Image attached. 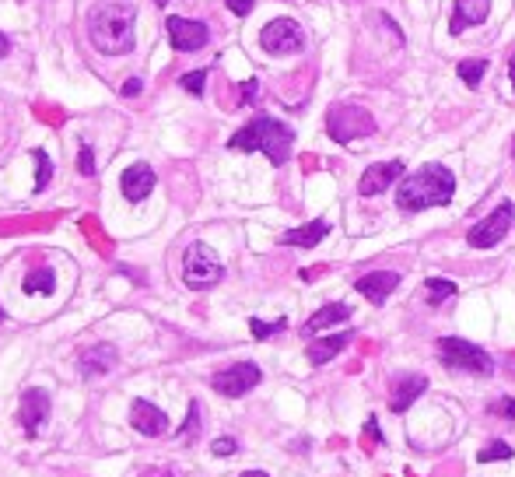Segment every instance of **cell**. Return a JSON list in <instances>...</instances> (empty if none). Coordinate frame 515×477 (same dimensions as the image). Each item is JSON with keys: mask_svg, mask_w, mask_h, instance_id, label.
<instances>
[{"mask_svg": "<svg viewBox=\"0 0 515 477\" xmlns=\"http://www.w3.org/2000/svg\"><path fill=\"white\" fill-rule=\"evenodd\" d=\"M326 134L337 144H351L357 137H372L375 134V119L361 106H333L326 113Z\"/></svg>", "mask_w": 515, "mask_h": 477, "instance_id": "6", "label": "cell"}, {"mask_svg": "<svg viewBox=\"0 0 515 477\" xmlns=\"http://www.w3.org/2000/svg\"><path fill=\"white\" fill-rule=\"evenodd\" d=\"M0 319H4V309H0Z\"/></svg>", "mask_w": 515, "mask_h": 477, "instance_id": "42", "label": "cell"}, {"mask_svg": "<svg viewBox=\"0 0 515 477\" xmlns=\"http://www.w3.org/2000/svg\"><path fill=\"white\" fill-rule=\"evenodd\" d=\"M7 53H11V42H7V36H4V32H0V60H4V56H7Z\"/></svg>", "mask_w": 515, "mask_h": 477, "instance_id": "37", "label": "cell"}, {"mask_svg": "<svg viewBox=\"0 0 515 477\" xmlns=\"http://www.w3.org/2000/svg\"><path fill=\"white\" fill-rule=\"evenodd\" d=\"M512 159H515V137H512Z\"/></svg>", "mask_w": 515, "mask_h": 477, "instance_id": "41", "label": "cell"}, {"mask_svg": "<svg viewBox=\"0 0 515 477\" xmlns=\"http://www.w3.org/2000/svg\"><path fill=\"white\" fill-rule=\"evenodd\" d=\"M165 29H168L172 49H179V53H197V49H203L210 42V29L203 22H190V18H176L172 14L165 22Z\"/></svg>", "mask_w": 515, "mask_h": 477, "instance_id": "10", "label": "cell"}, {"mask_svg": "<svg viewBox=\"0 0 515 477\" xmlns=\"http://www.w3.org/2000/svg\"><path fill=\"white\" fill-rule=\"evenodd\" d=\"M438 358L449 372H470V376H494V358L474 341L463 337H442L438 341Z\"/></svg>", "mask_w": 515, "mask_h": 477, "instance_id": "4", "label": "cell"}, {"mask_svg": "<svg viewBox=\"0 0 515 477\" xmlns=\"http://www.w3.org/2000/svg\"><path fill=\"white\" fill-rule=\"evenodd\" d=\"M256 95H260V81H245L242 84V102H256Z\"/></svg>", "mask_w": 515, "mask_h": 477, "instance_id": "34", "label": "cell"}, {"mask_svg": "<svg viewBox=\"0 0 515 477\" xmlns=\"http://www.w3.org/2000/svg\"><path fill=\"white\" fill-rule=\"evenodd\" d=\"M351 306H344V302H330V306H322L316 317L305 319V326H302V334L305 337H316L319 330H326V326H333V323H348L351 319Z\"/></svg>", "mask_w": 515, "mask_h": 477, "instance_id": "20", "label": "cell"}, {"mask_svg": "<svg viewBox=\"0 0 515 477\" xmlns=\"http://www.w3.org/2000/svg\"><path fill=\"white\" fill-rule=\"evenodd\" d=\"M397 179H403V161L399 159L379 161V165L365 169V176H361V183H357V194H361V197H379V194H386Z\"/></svg>", "mask_w": 515, "mask_h": 477, "instance_id": "11", "label": "cell"}, {"mask_svg": "<svg viewBox=\"0 0 515 477\" xmlns=\"http://www.w3.org/2000/svg\"><path fill=\"white\" fill-rule=\"evenodd\" d=\"M509 78H512V91H515V53L509 56Z\"/></svg>", "mask_w": 515, "mask_h": 477, "instance_id": "38", "label": "cell"}, {"mask_svg": "<svg viewBox=\"0 0 515 477\" xmlns=\"http://www.w3.org/2000/svg\"><path fill=\"white\" fill-rule=\"evenodd\" d=\"M200 432V403L197 400H190V414H186V421H183V429L176 432V438L179 442H193Z\"/></svg>", "mask_w": 515, "mask_h": 477, "instance_id": "27", "label": "cell"}, {"mask_svg": "<svg viewBox=\"0 0 515 477\" xmlns=\"http://www.w3.org/2000/svg\"><path fill=\"white\" fill-rule=\"evenodd\" d=\"M365 432L375 438V442H382V432H379V421H375V418H372V421H365Z\"/></svg>", "mask_w": 515, "mask_h": 477, "instance_id": "36", "label": "cell"}, {"mask_svg": "<svg viewBox=\"0 0 515 477\" xmlns=\"http://www.w3.org/2000/svg\"><path fill=\"white\" fill-rule=\"evenodd\" d=\"M284 326H288V319L280 317V319H274V323H263V319H249V330H253V337H256V341H267V337H274V334H278V330H284Z\"/></svg>", "mask_w": 515, "mask_h": 477, "instance_id": "28", "label": "cell"}, {"mask_svg": "<svg viewBox=\"0 0 515 477\" xmlns=\"http://www.w3.org/2000/svg\"><path fill=\"white\" fill-rule=\"evenodd\" d=\"M133 25H137V11L119 0L95 4L88 11V39L106 56H123L133 49Z\"/></svg>", "mask_w": 515, "mask_h": 477, "instance_id": "1", "label": "cell"}, {"mask_svg": "<svg viewBox=\"0 0 515 477\" xmlns=\"http://www.w3.org/2000/svg\"><path fill=\"white\" fill-rule=\"evenodd\" d=\"M116 348L113 344H91L84 355L78 358V369L84 379H95V376H106L116 369Z\"/></svg>", "mask_w": 515, "mask_h": 477, "instance_id": "16", "label": "cell"}, {"mask_svg": "<svg viewBox=\"0 0 515 477\" xmlns=\"http://www.w3.org/2000/svg\"><path fill=\"white\" fill-rule=\"evenodd\" d=\"M452 295H456V281H449V278L425 281V299H428V306H442V302L452 299Z\"/></svg>", "mask_w": 515, "mask_h": 477, "instance_id": "23", "label": "cell"}, {"mask_svg": "<svg viewBox=\"0 0 515 477\" xmlns=\"http://www.w3.org/2000/svg\"><path fill=\"white\" fill-rule=\"evenodd\" d=\"M487 14H491V0H456L452 18H449V32L459 36V32H467L470 25H480Z\"/></svg>", "mask_w": 515, "mask_h": 477, "instance_id": "17", "label": "cell"}, {"mask_svg": "<svg viewBox=\"0 0 515 477\" xmlns=\"http://www.w3.org/2000/svg\"><path fill=\"white\" fill-rule=\"evenodd\" d=\"M119 95H126V99H133V95H141V81L137 78H130L123 88H119Z\"/></svg>", "mask_w": 515, "mask_h": 477, "instance_id": "35", "label": "cell"}, {"mask_svg": "<svg viewBox=\"0 0 515 477\" xmlns=\"http://www.w3.org/2000/svg\"><path fill=\"white\" fill-rule=\"evenodd\" d=\"M155 183H159V176H155V169L151 165H144V161H133V165H126L123 169V176H119V190H123V197L126 200H144L151 190H155Z\"/></svg>", "mask_w": 515, "mask_h": 477, "instance_id": "13", "label": "cell"}, {"mask_svg": "<svg viewBox=\"0 0 515 477\" xmlns=\"http://www.w3.org/2000/svg\"><path fill=\"white\" fill-rule=\"evenodd\" d=\"M225 278V267L218 260V253L207 242H190L183 253V284L193 291H207Z\"/></svg>", "mask_w": 515, "mask_h": 477, "instance_id": "5", "label": "cell"}, {"mask_svg": "<svg viewBox=\"0 0 515 477\" xmlns=\"http://www.w3.org/2000/svg\"><path fill=\"white\" fill-rule=\"evenodd\" d=\"M242 477H270L267 471H242Z\"/></svg>", "mask_w": 515, "mask_h": 477, "instance_id": "39", "label": "cell"}, {"mask_svg": "<svg viewBox=\"0 0 515 477\" xmlns=\"http://www.w3.org/2000/svg\"><path fill=\"white\" fill-rule=\"evenodd\" d=\"M291 144H295V130L274 117H253L228 141L232 152H263L274 165H284L291 159Z\"/></svg>", "mask_w": 515, "mask_h": 477, "instance_id": "3", "label": "cell"}, {"mask_svg": "<svg viewBox=\"0 0 515 477\" xmlns=\"http://www.w3.org/2000/svg\"><path fill=\"white\" fill-rule=\"evenodd\" d=\"M225 4H228V11H232V14L245 18V14L253 11V4H256V0H225Z\"/></svg>", "mask_w": 515, "mask_h": 477, "instance_id": "33", "label": "cell"}, {"mask_svg": "<svg viewBox=\"0 0 515 477\" xmlns=\"http://www.w3.org/2000/svg\"><path fill=\"white\" fill-rule=\"evenodd\" d=\"M498 460H512V446H509V442H502V438L487 442V446L476 453V464H498Z\"/></svg>", "mask_w": 515, "mask_h": 477, "instance_id": "25", "label": "cell"}, {"mask_svg": "<svg viewBox=\"0 0 515 477\" xmlns=\"http://www.w3.org/2000/svg\"><path fill=\"white\" fill-rule=\"evenodd\" d=\"M32 159H36V169H39V172H36V194H42V190L49 186V179H53V161H49V155H46L42 148L32 152Z\"/></svg>", "mask_w": 515, "mask_h": 477, "instance_id": "26", "label": "cell"}, {"mask_svg": "<svg viewBox=\"0 0 515 477\" xmlns=\"http://www.w3.org/2000/svg\"><path fill=\"white\" fill-rule=\"evenodd\" d=\"M260 46L270 53V56H288V53H302L305 49V32L295 18H274L263 25L260 32Z\"/></svg>", "mask_w": 515, "mask_h": 477, "instance_id": "8", "label": "cell"}, {"mask_svg": "<svg viewBox=\"0 0 515 477\" xmlns=\"http://www.w3.org/2000/svg\"><path fill=\"white\" fill-rule=\"evenodd\" d=\"M25 295H53V288H56V278H53V271H46V267H39V271H32L29 278H25Z\"/></svg>", "mask_w": 515, "mask_h": 477, "instance_id": "24", "label": "cell"}, {"mask_svg": "<svg viewBox=\"0 0 515 477\" xmlns=\"http://www.w3.org/2000/svg\"><path fill=\"white\" fill-rule=\"evenodd\" d=\"M355 334L351 330H344V334H333V337H316L313 344H309V351L305 358L313 361V365H326V361H333V358L340 355L344 348H348V341H351Z\"/></svg>", "mask_w": 515, "mask_h": 477, "instance_id": "19", "label": "cell"}, {"mask_svg": "<svg viewBox=\"0 0 515 477\" xmlns=\"http://www.w3.org/2000/svg\"><path fill=\"white\" fill-rule=\"evenodd\" d=\"M355 288L372 306H382L399 288V274L397 271H372V274H361V278L355 281Z\"/></svg>", "mask_w": 515, "mask_h": 477, "instance_id": "15", "label": "cell"}, {"mask_svg": "<svg viewBox=\"0 0 515 477\" xmlns=\"http://www.w3.org/2000/svg\"><path fill=\"white\" fill-rule=\"evenodd\" d=\"M18 418H21V429H25V436H29V438L39 436L42 418H49V394H46V390H39V386H29V390L21 394Z\"/></svg>", "mask_w": 515, "mask_h": 477, "instance_id": "12", "label": "cell"}, {"mask_svg": "<svg viewBox=\"0 0 515 477\" xmlns=\"http://www.w3.org/2000/svg\"><path fill=\"white\" fill-rule=\"evenodd\" d=\"M452 194H456V176L445 165L428 161L417 172L399 179L397 207L407 211V214H417V211H428V207H445L452 200Z\"/></svg>", "mask_w": 515, "mask_h": 477, "instance_id": "2", "label": "cell"}, {"mask_svg": "<svg viewBox=\"0 0 515 477\" xmlns=\"http://www.w3.org/2000/svg\"><path fill=\"white\" fill-rule=\"evenodd\" d=\"M330 236V221H309V225H302V229H288L284 236H280V242L284 246H298V249H313V246H319L322 238Z\"/></svg>", "mask_w": 515, "mask_h": 477, "instance_id": "21", "label": "cell"}, {"mask_svg": "<svg viewBox=\"0 0 515 477\" xmlns=\"http://www.w3.org/2000/svg\"><path fill=\"white\" fill-rule=\"evenodd\" d=\"M210 449H214V456H236L238 442L232 436H221L218 442H214V446H210Z\"/></svg>", "mask_w": 515, "mask_h": 477, "instance_id": "32", "label": "cell"}, {"mask_svg": "<svg viewBox=\"0 0 515 477\" xmlns=\"http://www.w3.org/2000/svg\"><path fill=\"white\" fill-rule=\"evenodd\" d=\"M260 379H263V372H260L256 361H236V365L214 372L210 386H214L221 397H245L253 386H260Z\"/></svg>", "mask_w": 515, "mask_h": 477, "instance_id": "9", "label": "cell"}, {"mask_svg": "<svg viewBox=\"0 0 515 477\" xmlns=\"http://www.w3.org/2000/svg\"><path fill=\"white\" fill-rule=\"evenodd\" d=\"M512 221H515V204L512 200H502L484 221H476L474 229L467 232V242H470L474 249H491V246H498L502 238L509 236Z\"/></svg>", "mask_w": 515, "mask_h": 477, "instance_id": "7", "label": "cell"}, {"mask_svg": "<svg viewBox=\"0 0 515 477\" xmlns=\"http://www.w3.org/2000/svg\"><path fill=\"white\" fill-rule=\"evenodd\" d=\"M491 414L502 418V421H512L515 425V397H498L491 403Z\"/></svg>", "mask_w": 515, "mask_h": 477, "instance_id": "29", "label": "cell"}, {"mask_svg": "<svg viewBox=\"0 0 515 477\" xmlns=\"http://www.w3.org/2000/svg\"><path fill=\"white\" fill-rule=\"evenodd\" d=\"M487 67H491V60L474 56V60H459V64H456V74L463 78V84H467V88H476V84L484 81V74H487Z\"/></svg>", "mask_w": 515, "mask_h": 477, "instance_id": "22", "label": "cell"}, {"mask_svg": "<svg viewBox=\"0 0 515 477\" xmlns=\"http://www.w3.org/2000/svg\"><path fill=\"white\" fill-rule=\"evenodd\" d=\"M130 425H133L141 436H165V432H168L165 411L155 407L151 400H133V403H130Z\"/></svg>", "mask_w": 515, "mask_h": 477, "instance_id": "14", "label": "cell"}, {"mask_svg": "<svg viewBox=\"0 0 515 477\" xmlns=\"http://www.w3.org/2000/svg\"><path fill=\"white\" fill-rule=\"evenodd\" d=\"M203 81H207V71H193V74H183L179 84H183L190 95H203Z\"/></svg>", "mask_w": 515, "mask_h": 477, "instance_id": "30", "label": "cell"}, {"mask_svg": "<svg viewBox=\"0 0 515 477\" xmlns=\"http://www.w3.org/2000/svg\"><path fill=\"white\" fill-rule=\"evenodd\" d=\"M425 390H428V379H425V376H399L397 383H393V394H390V411H393V414L410 411L414 400L421 397Z\"/></svg>", "mask_w": 515, "mask_h": 477, "instance_id": "18", "label": "cell"}, {"mask_svg": "<svg viewBox=\"0 0 515 477\" xmlns=\"http://www.w3.org/2000/svg\"><path fill=\"white\" fill-rule=\"evenodd\" d=\"M78 169H81V176H95V152H91V144H81Z\"/></svg>", "mask_w": 515, "mask_h": 477, "instance_id": "31", "label": "cell"}, {"mask_svg": "<svg viewBox=\"0 0 515 477\" xmlns=\"http://www.w3.org/2000/svg\"><path fill=\"white\" fill-rule=\"evenodd\" d=\"M155 4H159V7H165V4H168V0H155Z\"/></svg>", "mask_w": 515, "mask_h": 477, "instance_id": "40", "label": "cell"}]
</instances>
